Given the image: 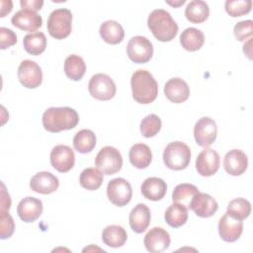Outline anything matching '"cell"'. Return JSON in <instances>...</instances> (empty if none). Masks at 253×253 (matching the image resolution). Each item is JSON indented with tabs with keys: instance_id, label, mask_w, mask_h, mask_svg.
Returning <instances> with one entry per match:
<instances>
[{
	"instance_id": "277c9868",
	"label": "cell",
	"mask_w": 253,
	"mask_h": 253,
	"mask_svg": "<svg viewBox=\"0 0 253 253\" xmlns=\"http://www.w3.org/2000/svg\"><path fill=\"white\" fill-rule=\"evenodd\" d=\"M191 160V150L187 144L181 141L170 142L163 152L164 164L172 170L185 169Z\"/></svg>"
},
{
	"instance_id": "d6986e66",
	"label": "cell",
	"mask_w": 253,
	"mask_h": 253,
	"mask_svg": "<svg viewBox=\"0 0 253 253\" xmlns=\"http://www.w3.org/2000/svg\"><path fill=\"white\" fill-rule=\"evenodd\" d=\"M248 166L247 155L240 149L229 150L223 158V167L225 171L232 176L243 174Z\"/></svg>"
},
{
	"instance_id": "ab89813d",
	"label": "cell",
	"mask_w": 253,
	"mask_h": 253,
	"mask_svg": "<svg viewBox=\"0 0 253 253\" xmlns=\"http://www.w3.org/2000/svg\"><path fill=\"white\" fill-rule=\"evenodd\" d=\"M17 42V36L16 34L7 28L1 27L0 28V48L6 49L14 45Z\"/></svg>"
},
{
	"instance_id": "ffe728a7",
	"label": "cell",
	"mask_w": 253,
	"mask_h": 253,
	"mask_svg": "<svg viewBox=\"0 0 253 253\" xmlns=\"http://www.w3.org/2000/svg\"><path fill=\"white\" fill-rule=\"evenodd\" d=\"M17 212L23 221L33 222L41 216L42 212V203L37 198L26 197L18 204Z\"/></svg>"
},
{
	"instance_id": "1f68e13d",
	"label": "cell",
	"mask_w": 253,
	"mask_h": 253,
	"mask_svg": "<svg viewBox=\"0 0 253 253\" xmlns=\"http://www.w3.org/2000/svg\"><path fill=\"white\" fill-rule=\"evenodd\" d=\"M96 135L90 129H81L73 137V146L79 153L91 152L96 146Z\"/></svg>"
},
{
	"instance_id": "ac0fdd59",
	"label": "cell",
	"mask_w": 253,
	"mask_h": 253,
	"mask_svg": "<svg viewBox=\"0 0 253 253\" xmlns=\"http://www.w3.org/2000/svg\"><path fill=\"white\" fill-rule=\"evenodd\" d=\"M59 186V181L50 172L42 171L34 175L30 181L31 189L40 194L47 195L55 192Z\"/></svg>"
},
{
	"instance_id": "7c38bea8",
	"label": "cell",
	"mask_w": 253,
	"mask_h": 253,
	"mask_svg": "<svg viewBox=\"0 0 253 253\" xmlns=\"http://www.w3.org/2000/svg\"><path fill=\"white\" fill-rule=\"evenodd\" d=\"M75 163L73 150L64 144L54 146L50 152V164L58 172L65 173L71 170Z\"/></svg>"
},
{
	"instance_id": "f546056e",
	"label": "cell",
	"mask_w": 253,
	"mask_h": 253,
	"mask_svg": "<svg viewBox=\"0 0 253 253\" xmlns=\"http://www.w3.org/2000/svg\"><path fill=\"white\" fill-rule=\"evenodd\" d=\"M23 44L28 53L32 55H39L45 50L46 38L42 32H34L25 36Z\"/></svg>"
},
{
	"instance_id": "484cf974",
	"label": "cell",
	"mask_w": 253,
	"mask_h": 253,
	"mask_svg": "<svg viewBox=\"0 0 253 253\" xmlns=\"http://www.w3.org/2000/svg\"><path fill=\"white\" fill-rule=\"evenodd\" d=\"M127 239L126 231L121 225H108L102 232L103 242L112 248H118L125 245Z\"/></svg>"
},
{
	"instance_id": "9c48e42d",
	"label": "cell",
	"mask_w": 253,
	"mask_h": 253,
	"mask_svg": "<svg viewBox=\"0 0 253 253\" xmlns=\"http://www.w3.org/2000/svg\"><path fill=\"white\" fill-rule=\"evenodd\" d=\"M107 196L115 206L124 207L130 202L132 189L126 179L116 178L108 183Z\"/></svg>"
},
{
	"instance_id": "30bf717a",
	"label": "cell",
	"mask_w": 253,
	"mask_h": 253,
	"mask_svg": "<svg viewBox=\"0 0 253 253\" xmlns=\"http://www.w3.org/2000/svg\"><path fill=\"white\" fill-rule=\"evenodd\" d=\"M18 79L26 88L39 87L42 81V72L40 65L30 59L23 60L18 67Z\"/></svg>"
},
{
	"instance_id": "ee69618b",
	"label": "cell",
	"mask_w": 253,
	"mask_h": 253,
	"mask_svg": "<svg viewBox=\"0 0 253 253\" xmlns=\"http://www.w3.org/2000/svg\"><path fill=\"white\" fill-rule=\"evenodd\" d=\"M167 3L171 6H174V7H178L180 5H183L185 3V0H180L179 2H170V1H167Z\"/></svg>"
},
{
	"instance_id": "5bb4252c",
	"label": "cell",
	"mask_w": 253,
	"mask_h": 253,
	"mask_svg": "<svg viewBox=\"0 0 253 253\" xmlns=\"http://www.w3.org/2000/svg\"><path fill=\"white\" fill-rule=\"evenodd\" d=\"M170 242L169 233L162 227H153L144 236V246L151 253L165 251L169 247Z\"/></svg>"
},
{
	"instance_id": "8992f818",
	"label": "cell",
	"mask_w": 253,
	"mask_h": 253,
	"mask_svg": "<svg viewBox=\"0 0 253 253\" xmlns=\"http://www.w3.org/2000/svg\"><path fill=\"white\" fill-rule=\"evenodd\" d=\"M96 167L105 175L119 172L123 166V157L118 149L112 146L101 148L95 158Z\"/></svg>"
},
{
	"instance_id": "8d00e7d4",
	"label": "cell",
	"mask_w": 253,
	"mask_h": 253,
	"mask_svg": "<svg viewBox=\"0 0 253 253\" xmlns=\"http://www.w3.org/2000/svg\"><path fill=\"white\" fill-rule=\"evenodd\" d=\"M252 1L250 0H227L225 11L231 17H240L251 11Z\"/></svg>"
},
{
	"instance_id": "d6a6232c",
	"label": "cell",
	"mask_w": 253,
	"mask_h": 253,
	"mask_svg": "<svg viewBox=\"0 0 253 253\" xmlns=\"http://www.w3.org/2000/svg\"><path fill=\"white\" fill-rule=\"evenodd\" d=\"M199 192H200L199 189L195 185L188 184V183L179 184L173 190L172 200L174 203L181 204L185 206L187 209H189L192 199Z\"/></svg>"
},
{
	"instance_id": "7bdbcfd3",
	"label": "cell",
	"mask_w": 253,
	"mask_h": 253,
	"mask_svg": "<svg viewBox=\"0 0 253 253\" xmlns=\"http://www.w3.org/2000/svg\"><path fill=\"white\" fill-rule=\"evenodd\" d=\"M1 17H5L6 14H9L12 10V1H1Z\"/></svg>"
},
{
	"instance_id": "b9f144b4",
	"label": "cell",
	"mask_w": 253,
	"mask_h": 253,
	"mask_svg": "<svg viewBox=\"0 0 253 253\" xmlns=\"http://www.w3.org/2000/svg\"><path fill=\"white\" fill-rule=\"evenodd\" d=\"M2 191H1V210L9 211L11 207V199L9 194L5 190V185L2 183Z\"/></svg>"
},
{
	"instance_id": "52a82bcc",
	"label": "cell",
	"mask_w": 253,
	"mask_h": 253,
	"mask_svg": "<svg viewBox=\"0 0 253 253\" xmlns=\"http://www.w3.org/2000/svg\"><path fill=\"white\" fill-rule=\"evenodd\" d=\"M88 90L93 98L108 101L116 95L117 87L109 75L98 73L91 77L88 84Z\"/></svg>"
},
{
	"instance_id": "ba28073f",
	"label": "cell",
	"mask_w": 253,
	"mask_h": 253,
	"mask_svg": "<svg viewBox=\"0 0 253 253\" xmlns=\"http://www.w3.org/2000/svg\"><path fill=\"white\" fill-rule=\"evenodd\" d=\"M126 53L134 63H145L153 55V45L151 42L142 36L132 37L126 45Z\"/></svg>"
},
{
	"instance_id": "7a4b0ae2",
	"label": "cell",
	"mask_w": 253,
	"mask_h": 253,
	"mask_svg": "<svg viewBox=\"0 0 253 253\" xmlns=\"http://www.w3.org/2000/svg\"><path fill=\"white\" fill-rule=\"evenodd\" d=\"M133 99L139 104H150L158 95V84L147 70L134 71L130 79Z\"/></svg>"
},
{
	"instance_id": "d590c367",
	"label": "cell",
	"mask_w": 253,
	"mask_h": 253,
	"mask_svg": "<svg viewBox=\"0 0 253 253\" xmlns=\"http://www.w3.org/2000/svg\"><path fill=\"white\" fill-rule=\"evenodd\" d=\"M161 128V120L155 114L146 116L140 123V132L144 137H152L156 135Z\"/></svg>"
},
{
	"instance_id": "5b68a950",
	"label": "cell",
	"mask_w": 253,
	"mask_h": 253,
	"mask_svg": "<svg viewBox=\"0 0 253 253\" xmlns=\"http://www.w3.org/2000/svg\"><path fill=\"white\" fill-rule=\"evenodd\" d=\"M72 29V14L66 8L53 10L47 19V31L49 35L56 39L62 40L67 38Z\"/></svg>"
},
{
	"instance_id": "e575fe53",
	"label": "cell",
	"mask_w": 253,
	"mask_h": 253,
	"mask_svg": "<svg viewBox=\"0 0 253 253\" xmlns=\"http://www.w3.org/2000/svg\"><path fill=\"white\" fill-rule=\"evenodd\" d=\"M226 213L233 218L243 220L250 215L251 205L247 200L243 198L234 199L231 202H229Z\"/></svg>"
},
{
	"instance_id": "3957f363",
	"label": "cell",
	"mask_w": 253,
	"mask_h": 253,
	"mask_svg": "<svg viewBox=\"0 0 253 253\" xmlns=\"http://www.w3.org/2000/svg\"><path fill=\"white\" fill-rule=\"evenodd\" d=\"M147 26L152 35L160 42L172 41L178 33V25L170 13L163 9L153 10L147 19Z\"/></svg>"
},
{
	"instance_id": "8fae6325",
	"label": "cell",
	"mask_w": 253,
	"mask_h": 253,
	"mask_svg": "<svg viewBox=\"0 0 253 253\" xmlns=\"http://www.w3.org/2000/svg\"><path fill=\"white\" fill-rule=\"evenodd\" d=\"M217 134V126L215 122L209 118H201L195 125L194 127V136L198 145L202 147H209L211 145Z\"/></svg>"
},
{
	"instance_id": "4dcf8cb0",
	"label": "cell",
	"mask_w": 253,
	"mask_h": 253,
	"mask_svg": "<svg viewBox=\"0 0 253 253\" xmlns=\"http://www.w3.org/2000/svg\"><path fill=\"white\" fill-rule=\"evenodd\" d=\"M166 222L174 228L184 225L188 219V209L178 203H174L165 211Z\"/></svg>"
},
{
	"instance_id": "d4e9b609",
	"label": "cell",
	"mask_w": 253,
	"mask_h": 253,
	"mask_svg": "<svg viewBox=\"0 0 253 253\" xmlns=\"http://www.w3.org/2000/svg\"><path fill=\"white\" fill-rule=\"evenodd\" d=\"M128 157L130 163L134 167L138 169H144L150 165L152 160V153L148 145L144 143H135L130 147Z\"/></svg>"
},
{
	"instance_id": "74e56055",
	"label": "cell",
	"mask_w": 253,
	"mask_h": 253,
	"mask_svg": "<svg viewBox=\"0 0 253 253\" xmlns=\"http://www.w3.org/2000/svg\"><path fill=\"white\" fill-rule=\"evenodd\" d=\"M1 222H0V238L6 239L12 236L15 229V223L13 217L7 211L1 210Z\"/></svg>"
},
{
	"instance_id": "4316f807",
	"label": "cell",
	"mask_w": 253,
	"mask_h": 253,
	"mask_svg": "<svg viewBox=\"0 0 253 253\" xmlns=\"http://www.w3.org/2000/svg\"><path fill=\"white\" fill-rule=\"evenodd\" d=\"M180 42L184 49L188 51H196L203 46L205 36L202 31L196 28H187L180 36Z\"/></svg>"
},
{
	"instance_id": "f1b7e54d",
	"label": "cell",
	"mask_w": 253,
	"mask_h": 253,
	"mask_svg": "<svg viewBox=\"0 0 253 253\" xmlns=\"http://www.w3.org/2000/svg\"><path fill=\"white\" fill-rule=\"evenodd\" d=\"M86 64L82 57L76 54H71L64 61V72L66 76L73 80L79 81L85 74Z\"/></svg>"
},
{
	"instance_id": "9a60e30c",
	"label": "cell",
	"mask_w": 253,
	"mask_h": 253,
	"mask_svg": "<svg viewBox=\"0 0 253 253\" xmlns=\"http://www.w3.org/2000/svg\"><path fill=\"white\" fill-rule=\"evenodd\" d=\"M189 209L200 217H210L216 212L218 205L211 196L199 192L192 199Z\"/></svg>"
},
{
	"instance_id": "e0dca14e",
	"label": "cell",
	"mask_w": 253,
	"mask_h": 253,
	"mask_svg": "<svg viewBox=\"0 0 253 253\" xmlns=\"http://www.w3.org/2000/svg\"><path fill=\"white\" fill-rule=\"evenodd\" d=\"M11 23L20 30L34 32L42 27V19L37 12L21 9L14 14L11 19Z\"/></svg>"
},
{
	"instance_id": "6da1fadb",
	"label": "cell",
	"mask_w": 253,
	"mask_h": 253,
	"mask_svg": "<svg viewBox=\"0 0 253 253\" xmlns=\"http://www.w3.org/2000/svg\"><path fill=\"white\" fill-rule=\"evenodd\" d=\"M79 122L77 112L69 107H51L42 115V126L49 132H59L75 127Z\"/></svg>"
},
{
	"instance_id": "60d3db41",
	"label": "cell",
	"mask_w": 253,
	"mask_h": 253,
	"mask_svg": "<svg viewBox=\"0 0 253 253\" xmlns=\"http://www.w3.org/2000/svg\"><path fill=\"white\" fill-rule=\"evenodd\" d=\"M20 4L22 9H27V10L37 12L42 9L43 5V1L42 0H21Z\"/></svg>"
},
{
	"instance_id": "f35d334b",
	"label": "cell",
	"mask_w": 253,
	"mask_h": 253,
	"mask_svg": "<svg viewBox=\"0 0 253 253\" xmlns=\"http://www.w3.org/2000/svg\"><path fill=\"white\" fill-rule=\"evenodd\" d=\"M253 32V22L252 20H246L238 22L233 29V34L236 40L243 42L248 38H251Z\"/></svg>"
},
{
	"instance_id": "44dd1931",
	"label": "cell",
	"mask_w": 253,
	"mask_h": 253,
	"mask_svg": "<svg viewBox=\"0 0 253 253\" xmlns=\"http://www.w3.org/2000/svg\"><path fill=\"white\" fill-rule=\"evenodd\" d=\"M164 94L169 101L180 104L189 98L190 88L186 81L176 77L166 82L164 86Z\"/></svg>"
},
{
	"instance_id": "7402d4cb",
	"label": "cell",
	"mask_w": 253,
	"mask_h": 253,
	"mask_svg": "<svg viewBox=\"0 0 253 253\" xmlns=\"http://www.w3.org/2000/svg\"><path fill=\"white\" fill-rule=\"evenodd\" d=\"M150 210L144 204H137L129 213V225L130 228L136 233H142L145 231L150 223Z\"/></svg>"
},
{
	"instance_id": "cb8c5ba5",
	"label": "cell",
	"mask_w": 253,
	"mask_h": 253,
	"mask_svg": "<svg viewBox=\"0 0 253 253\" xmlns=\"http://www.w3.org/2000/svg\"><path fill=\"white\" fill-rule=\"evenodd\" d=\"M99 32L103 41L110 44L120 43L125 37V31L122 25L113 20H108L101 24Z\"/></svg>"
},
{
	"instance_id": "603a6c76",
	"label": "cell",
	"mask_w": 253,
	"mask_h": 253,
	"mask_svg": "<svg viewBox=\"0 0 253 253\" xmlns=\"http://www.w3.org/2000/svg\"><path fill=\"white\" fill-rule=\"evenodd\" d=\"M143 197L150 201H160L166 195L167 185L164 180L157 177H149L141 184Z\"/></svg>"
},
{
	"instance_id": "83f0119b",
	"label": "cell",
	"mask_w": 253,
	"mask_h": 253,
	"mask_svg": "<svg viewBox=\"0 0 253 253\" xmlns=\"http://www.w3.org/2000/svg\"><path fill=\"white\" fill-rule=\"evenodd\" d=\"M210 15V8L208 3L201 0H193L191 1L186 9H185V16L188 21L200 24L205 22Z\"/></svg>"
},
{
	"instance_id": "2e32d148",
	"label": "cell",
	"mask_w": 253,
	"mask_h": 253,
	"mask_svg": "<svg viewBox=\"0 0 253 253\" xmlns=\"http://www.w3.org/2000/svg\"><path fill=\"white\" fill-rule=\"evenodd\" d=\"M243 231L242 220L228 215L226 212L218 221V233L222 240L226 242L236 241Z\"/></svg>"
},
{
	"instance_id": "4fadbf2b",
	"label": "cell",
	"mask_w": 253,
	"mask_h": 253,
	"mask_svg": "<svg viewBox=\"0 0 253 253\" xmlns=\"http://www.w3.org/2000/svg\"><path fill=\"white\" fill-rule=\"evenodd\" d=\"M219 155L211 148H205L196 159V169L201 176L210 177L215 174L219 168Z\"/></svg>"
},
{
	"instance_id": "836d02e7",
	"label": "cell",
	"mask_w": 253,
	"mask_h": 253,
	"mask_svg": "<svg viewBox=\"0 0 253 253\" xmlns=\"http://www.w3.org/2000/svg\"><path fill=\"white\" fill-rule=\"evenodd\" d=\"M79 183L81 187L89 191L97 190L103 183V173L98 168H86L80 174Z\"/></svg>"
}]
</instances>
